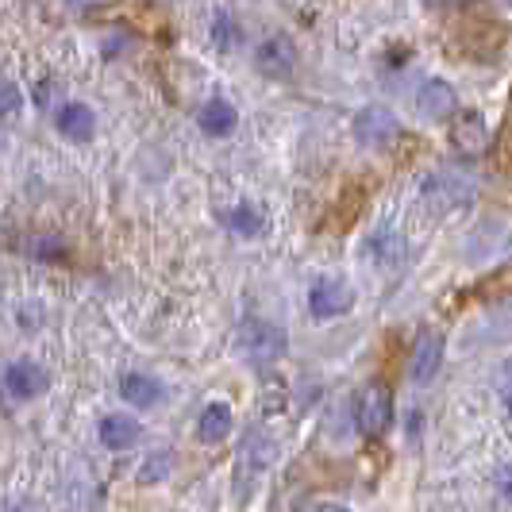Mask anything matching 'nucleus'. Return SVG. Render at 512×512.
I'll use <instances>...</instances> for the list:
<instances>
[{
  "instance_id": "6",
  "label": "nucleus",
  "mask_w": 512,
  "mask_h": 512,
  "mask_svg": "<svg viewBox=\"0 0 512 512\" xmlns=\"http://www.w3.org/2000/svg\"><path fill=\"white\" fill-rule=\"evenodd\" d=\"M308 305H312L316 316H339V312H347L355 305V293L343 278H320L308 293Z\"/></svg>"
},
{
  "instance_id": "13",
  "label": "nucleus",
  "mask_w": 512,
  "mask_h": 512,
  "mask_svg": "<svg viewBox=\"0 0 512 512\" xmlns=\"http://www.w3.org/2000/svg\"><path fill=\"white\" fill-rule=\"evenodd\" d=\"M231 432V409L228 405H208L205 412H201V424H197V436L205 439V443H220V439H228Z\"/></svg>"
},
{
  "instance_id": "12",
  "label": "nucleus",
  "mask_w": 512,
  "mask_h": 512,
  "mask_svg": "<svg viewBox=\"0 0 512 512\" xmlns=\"http://www.w3.org/2000/svg\"><path fill=\"white\" fill-rule=\"evenodd\" d=\"M235 124H239V112H235L224 97H212V101L201 108V131H205V135H212V139H224V135H231V131H235Z\"/></svg>"
},
{
  "instance_id": "19",
  "label": "nucleus",
  "mask_w": 512,
  "mask_h": 512,
  "mask_svg": "<svg viewBox=\"0 0 512 512\" xmlns=\"http://www.w3.org/2000/svg\"><path fill=\"white\" fill-rule=\"evenodd\" d=\"M316 512H347L343 505H324V509H316Z\"/></svg>"
},
{
  "instance_id": "9",
  "label": "nucleus",
  "mask_w": 512,
  "mask_h": 512,
  "mask_svg": "<svg viewBox=\"0 0 512 512\" xmlns=\"http://www.w3.org/2000/svg\"><path fill=\"white\" fill-rule=\"evenodd\" d=\"M54 124H58V131H62L66 139H74V143H89V139H93V131H97V116H93V108H89V104H62V108H58V116H54Z\"/></svg>"
},
{
  "instance_id": "17",
  "label": "nucleus",
  "mask_w": 512,
  "mask_h": 512,
  "mask_svg": "<svg viewBox=\"0 0 512 512\" xmlns=\"http://www.w3.org/2000/svg\"><path fill=\"white\" fill-rule=\"evenodd\" d=\"M166 466H170V455H158V462H147V466H143V470H139V482H158V478H162V474H166Z\"/></svg>"
},
{
  "instance_id": "7",
  "label": "nucleus",
  "mask_w": 512,
  "mask_h": 512,
  "mask_svg": "<svg viewBox=\"0 0 512 512\" xmlns=\"http://www.w3.org/2000/svg\"><path fill=\"white\" fill-rule=\"evenodd\" d=\"M439 362H443V335L439 332H420L416 347H412L409 374L416 385H428L439 374Z\"/></svg>"
},
{
  "instance_id": "10",
  "label": "nucleus",
  "mask_w": 512,
  "mask_h": 512,
  "mask_svg": "<svg viewBox=\"0 0 512 512\" xmlns=\"http://www.w3.org/2000/svg\"><path fill=\"white\" fill-rule=\"evenodd\" d=\"M139 436H143V428H139V420H131V416L112 412V416L101 420V443L108 451H128V447L139 443Z\"/></svg>"
},
{
  "instance_id": "14",
  "label": "nucleus",
  "mask_w": 512,
  "mask_h": 512,
  "mask_svg": "<svg viewBox=\"0 0 512 512\" xmlns=\"http://www.w3.org/2000/svg\"><path fill=\"white\" fill-rule=\"evenodd\" d=\"M243 43V27L231 20L228 12H220L216 20H212V47L216 51H235Z\"/></svg>"
},
{
  "instance_id": "5",
  "label": "nucleus",
  "mask_w": 512,
  "mask_h": 512,
  "mask_svg": "<svg viewBox=\"0 0 512 512\" xmlns=\"http://www.w3.org/2000/svg\"><path fill=\"white\" fill-rule=\"evenodd\" d=\"M255 62L266 77H289L297 70V47L285 35H270V39H262V47L255 51Z\"/></svg>"
},
{
  "instance_id": "15",
  "label": "nucleus",
  "mask_w": 512,
  "mask_h": 512,
  "mask_svg": "<svg viewBox=\"0 0 512 512\" xmlns=\"http://www.w3.org/2000/svg\"><path fill=\"white\" fill-rule=\"evenodd\" d=\"M228 228L239 231V235H258V231H262V216H258L251 205H243L228 216Z\"/></svg>"
},
{
  "instance_id": "16",
  "label": "nucleus",
  "mask_w": 512,
  "mask_h": 512,
  "mask_svg": "<svg viewBox=\"0 0 512 512\" xmlns=\"http://www.w3.org/2000/svg\"><path fill=\"white\" fill-rule=\"evenodd\" d=\"M16 108H20V89L12 81H4V89H0V112H4V120H12Z\"/></svg>"
},
{
  "instance_id": "3",
  "label": "nucleus",
  "mask_w": 512,
  "mask_h": 512,
  "mask_svg": "<svg viewBox=\"0 0 512 512\" xmlns=\"http://www.w3.org/2000/svg\"><path fill=\"white\" fill-rule=\"evenodd\" d=\"M4 389H8V397H16V401H31V397H43V393L51 389V374H47L39 362L20 359L4 370Z\"/></svg>"
},
{
  "instance_id": "4",
  "label": "nucleus",
  "mask_w": 512,
  "mask_h": 512,
  "mask_svg": "<svg viewBox=\"0 0 512 512\" xmlns=\"http://www.w3.org/2000/svg\"><path fill=\"white\" fill-rule=\"evenodd\" d=\"M393 424V397L385 385H366L359 397V428L366 436H382Z\"/></svg>"
},
{
  "instance_id": "18",
  "label": "nucleus",
  "mask_w": 512,
  "mask_h": 512,
  "mask_svg": "<svg viewBox=\"0 0 512 512\" xmlns=\"http://www.w3.org/2000/svg\"><path fill=\"white\" fill-rule=\"evenodd\" d=\"M501 393H505V401L512 405V362H505V374H501Z\"/></svg>"
},
{
  "instance_id": "8",
  "label": "nucleus",
  "mask_w": 512,
  "mask_h": 512,
  "mask_svg": "<svg viewBox=\"0 0 512 512\" xmlns=\"http://www.w3.org/2000/svg\"><path fill=\"white\" fill-rule=\"evenodd\" d=\"M416 108L424 116H432V120H451L459 112V97H455V89L447 81H424L420 97H416Z\"/></svg>"
},
{
  "instance_id": "1",
  "label": "nucleus",
  "mask_w": 512,
  "mask_h": 512,
  "mask_svg": "<svg viewBox=\"0 0 512 512\" xmlns=\"http://www.w3.org/2000/svg\"><path fill=\"white\" fill-rule=\"evenodd\" d=\"M239 347L251 362H274L285 355V332L266 320H247L239 332Z\"/></svg>"
},
{
  "instance_id": "2",
  "label": "nucleus",
  "mask_w": 512,
  "mask_h": 512,
  "mask_svg": "<svg viewBox=\"0 0 512 512\" xmlns=\"http://www.w3.org/2000/svg\"><path fill=\"white\" fill-rule=\"evenodd\" d=\"M397 135H401L397 116H393L389 108H382V104H370V108H362L359 116H355V139L366 143V147H378V151H382Z\"/></svg>"
},
{
  "instance_id": "11",
  "label": "nucleus",
  "mask_w": 512,
  "mask_h": 512,
  "mask_svg": "<svg viewBox=\"0 0 512 512\" xmlns=\"http://www.w3.org/2000/svg\"><path fill=\"white\" fill-rule=\"evenodd\" d=\"M120 397L139 405V409H151V405L162 401V382L151 378V374H124L120 378Z\"/></svg>"
}]
</instances>
